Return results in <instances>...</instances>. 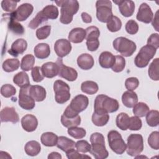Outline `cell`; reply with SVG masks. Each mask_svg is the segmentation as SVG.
<instances>
[{"label":"cell","mask_w":159,"mask_h":159,"mask_svg":"<svg viewBox=\"0 0 159 159\" xmlns=\"http://www.w3.org/2000/svg\"><path fill=\"white\" fill-rule=\"evenodd\" d=\"M116 60L113 66L111 67L112 70L116 73H119L124 70L125 66V60L121 55L115 56Z\"/></svg>","instance_id":"obj_45"},{"label":"cell","mask_w":159,"mask_h":159,"mask_svg":"<svg viewBox=\"0 0 159 159\" xmlns=\"http://www.w3.org/2000/svg\"><path fill=\"white\" fill-rule=\"evenodd\" d=\"M31 75L33 81L36 83L42 81L44 78V76L41 71V67L38 66H35L32 69Z\"/></svg>","instance_id":"obj_54"},{"label":"cell","mask_w":159,"mask_h":159,"mask_svg":"<svg viewBox=\"0 0 159 159\" xmlns=\"http://www.w3.org/2000/svg\"><path fill=\"white\" fill-rule=\"evenodd\" d=\"M114 48L122 56L128 57L135 52L137 46L134 42L124 37L116 38L112 43Z\"/></svg>","instance_id":"obj_4"},{"label":"cell","mask_w":159,"mask_h":159,"mask_svg":"<svg viewBox=\"0 0 159 159\" xmlns=\"http://www.w3.org/2000/svg\"><path fill=\"white\" fill-rule=\"evenodd\" d=\"M150 46L153 47L156 50H157L159 47V35L158 34L155 33L150 35V36L148 38L147 44Z\"/></svg>","instance_id":"obj_57"},{"label":"cell","mask_w":159,"mask_h":159,"mask_svg":"<svg viewBox=\"0 0 159 159\" xmlns=\"http://www.w3.org/2000/svg\"><path fill=\"white\" fill-rule=\"evenodd\" d=\"M130 117L124 112L119 114L116 119V124L118 128L122 130H126L129 129L130 125Z\"/></svg>","instance_id":"obj_34"},{"label":"cell","mask_w":159,"mask_h":159,"mask_svg":"<svg viewBox=\"0 0 159 159\" xmlns=\"http://www.w3.org/2000/svg\"><path fill=\"white\" fill-rule=\"evenodd\" d=\"M107 140L110 148L118 155L122 154L127 148V145L121 135L117 130H111L107 134Z\"/></svg>","instance_id":"obj_7"},{"label":"cell","mask_w":159,"mask_h":159,"mask_svg":"<svg viewBox=\"0 0 159 159\" xmlns=\"http://www.w3.org/2000/svg\"><path fill=\"white\" fill-rule=\"evenodd\" d=\"M119 108L117 100L105 94H99L94 100V109L95 112L112 113L117 111Z\"/></svg>","instance_id":"obj_3"},{"label":"cell","mask_w":159,"mask_h":159,"mask_svg":"<svg viewBox=\"0 0 159 159\" xmlns=\"http://www.w3.org/2000/svg\"><path fill=\"white\" fill-rule=\"evenodd\" d=\"M78 66L84 70H88L92 68L94 65L93 57L89 53H83L77 58Z\"/></svg>","instance_id":"obj_23"},{"label":"cell","mask_w":159,"mask_h":159,"mask_svg":"<svg viewBox=\"0 0 159 159\" xmlns=\"http://www.w3.org/2000/svg\"><path fill=\"white\" fill-rule=\"evenodd\" d=\"M34 10L33 6L30 3H23L9 16L17 22L25 20L32 13Z\"/></svg>","instance_id":"obj_11"},{"label":"cell","mask_w":159,"mask_h":159,"mask_svg":"<svg viewBox=\"0 0 159 159\" xmlns=\"http://www.w3.org/2000/svg\"><path fill=\"white\" fill-rule=\"evenodd\" d=\"M159 112L157 110L149 111L146 114V121L150 127H157L158 125Z\"/></svg>","instance_id":"obj_42"},{"label":"cell","mask_w":159,"mask_h":159,"mask_svg":"<svg viewBox=\"0 0 159 159\" xmlns=\"http://www.w3.org/2000/svg\"><path fill=\"white\" fill-rule=\"evenodd\" d=\"M51 31V26L49 25H43L40 28H39L36 30V37L39 40H43L47 39Z\"/></svg>","instance_id":"obj_49"},{"label":"cell","mask_w":159,"mask_h":159,"mask_svg":"<svg viewBox=\"0 0 159 159\" xmlns=\"http://www.w3.org/2000/svg\"><path fill=\"white\" fill-rule=\"evenodd\" d=\"M152 24L157 31H159V30H158V11H157L156 12L155 16L154 18H153V19H152Z\"/></svg>","instance_id":"obj_59"},{"label":"cell","mask_w":159,"mask_h":159,"mask_svg":"<svg viewBox=\"0 0 159 159\" xmlns=\"http://www.w3.org/2000/svg\"><path fill=\"white\" fill-rule=\"evenodd\" d=\"M21 125L24 130L32 132L36 130L38 125V120L35 116L26 114L21 119Z\"/></svg>","instance_id":"obj_19"},{"label":"cell","mask_w":159,"mask_h":159,"mask_svg":"<svg viewBox=\"0 0 159 159\" xmlns=\"http://www.w3.org/2000/svg\"><path fill=\"white\" fill-rule=\"evenodd\" d=\"M68 40L74 43L82 42L86 39V30L81 27L73 29L68 34Z\"/></svg>","instance_id":"obj_24"},{"label":"cell","mask_w":159,"mask_h":159,"mask_svg":"<svg viewBox=\"0 0 159 159\" xmlns=\"http://www.w3.org/2000/svg\"><path fill=\"white\" fill-rule=\"evenodd\" d=\"M75 147L79 152L85 153L89 152L91 149V145L86 140H80L76 142Z\"/></svg>","instance_id":"obj_51"},{"label":"cell","mask_w":159,"mask_h":159,"mask_svg":"<svg viewBox=\"0 0 159 159\" xmlns=\"http://www.w3.org/2000/svg\"><path fill=\"white\" fill-rule=\"evenodd\" d=\"M157 50L152 46H143L134 59V63L139 68L146 67L150 61L154 57Z\"/></svg>","instance_id":"obj_6"},{"label":"cell","mask_w":159,"mask_h":159,"mask_svg":"<svg viewBox=\"0 0 159 159\" xmlns=\"http://www.w3.org/2000/svg\"><path fill=\"white\" fill-rule=\"evenodd\" d=\"M66 153V157L69 159H76V158H91V157L84 155V154H81L77 150H75V148H72L67 151Z\"/></svg>","instance_id":"obj_56"},{"label":"cell","mask_w":159,"mask_h":159,"mask_svg":"<svg viewBox=\"0 0 159 159\" xmlns=\"http://www.w3.org/2000/svg\"><path fill=\"white\" fill-rule=\"evenodd\" d=\"M58 137L51 132H44L40 137L42 143L46 147H53L57 145Z\"/></svg>","instance_id":"obj_30"},{"label":"cell","mask_w":159,"mask_h":159,"mask_svg":"<svg viewBox=\"0 0 159 159\" xmlns=\"http://www.w3.org/2000/svg\"><path fill=\"white\" fill-rule=\"evenodd\" d=\"M96 17L101 22L107 23L113 16L111 1L99 0L96 2Z\"/></svg>","instance_id":"obj_9"},{"label":"cell","mask_w":159,"mask_h":159,"mask_svg":"<svg viewBox=\"0 0 159 159\" xmlns=\"http://www.w3.org/2000/svg\"><path fill=\"white\" fill-rule=\"evenodd\" d=\"M91 149L89 153L96 159H105L108 157L109 153L105 146L103 135L99 132H94L90 137Z\"/></svg>","instance_id":"obj_2"},{"label":"cell","mask_w":159,"mask_h":159,"mask_svg":"<svg viewBox=\"0 0 159 159\" xmlns=\"http://www.w3.org/2000/svg\"><path fill=\"white\" fill-rule=\"evenodd\" d=\"M125 29L128 34L130 35H134L138 32L139 25L134 20L130 19L127 22Z\"/></svg>","instance_id":"obj_52"},{"label":"cell","mask_w":159,"mask_h":159,"mask_svg":"<svg viewBox=\"0 0 159 159\" xmlns=\"http://www.w3.org/2000/svg\"><path fill=\"white\" fill-rule=\"evenodd\" d=\"M0 158H12V157L9 155V153H7V152H5V155H4V156L2 155V156H0Z\"/></svg>","instance_id":"obj_62"},{"label":"cell","mask_w":159,"mask_h":159,"mask_svg":"<svg viewBox=\"0 0 159 159\" xmlns=\"http://www.w3.org/2000/svg\"><path fill=\"white\" fill-rule=\"evenodd\" d=\"M136 18L138 20L145 24L151 22L153 18V13L149 5L145 2L142 3L139 7Z\"/></svg>","instance_id":"obj_16"},{"label":"cell","mask_w":159,"mask_h":159,"mask_svg":"<svg viewBox=\"0 0 159 159\" xmlns=\"http://www.w3.org/2000/svg\"><path fill=\"white\" fill-rule=\"evenodd\" d=\"M92 122L93 123L98 127H102L107 124L109 120V115L108 113L95 112L92 115Z\"/></svg>","instance_id":"obj_29"},{"label":"cell","mask_w":159,"mask_h":159,"mask_svg":"<svg viewBox=\"0 0 159 159\" xmlns=\"http://www.w3.org/2000/svg\"><path fill=\"white\" fill-rule=\"evenodd\" d=\"M56 63L58 65V75L67 81H73L78 78V72L74 68L65 65L63 63L61 58L58 57Z\"/></svg>","instance_id":"obj_12"},{"label":"cell","mask_w":159,"mask_h":159,"mask_svg":"<svg viewBox=\"0 0 159 159\" xmlns=\"http://www.w3.org/2000/svg\"><path fill=\"white\" fill-rule=\"evenodd\" d=\"M35 64V57L31 54H27L21 60L20 68L25 71L32 70Z\"/></svg>","instance_id":"obj_37"},{"label":"cell","mask_w":159,"mask_h":159,"mask_svg":"<svg viewBox=\"0 0 159 159\" xmlns=\"http://www.w3.org/2000/svg\"><path fill=\"white\" fill-rule=\"evenodd\" d=\"M34 55L39 59H45L49 57L50 54V46L45 43H40L34 48Z\"/></svg>","instance_id":"obj_27"},{"label":"cell","mask_w":159,"mask_h":159,"mask_svg":"<svg viewBox=\"0 0 159 159\" xmlns=\"http://www.w3.org/2000/svg\"><path fill=\"white\" fill-rule=\"evenodd\" d=\"M29 95L37 102L43 101L47 95L45 89L39 85H32L30 86L29 88Z\"/></svg>","instance_id":"obj_22"},{"label":"cell","mask_w":159,"mask_h":159,"mask_svg":"<svg viewBox=\"0 0 159 159\" xmlns=\"http://www.w3.org/2000/svg\"><path fill=\"white\" fill-rule=\"evenodd\" d=\"M55 3L60 7V21L63 24H68L71 22L73 15L77 13L79 9V2L76 0L55 1Z\"/></svg>","instance_id":"obj_1"},{"label":"cell","mask_w":159,"mask_h":159,"mask_svg":"<svg viewBox=\"0 0 159 159\" xmlns=\"http://www.w3.org/2000/svg\"><path fill=\"white\" fill-rule=\"evenodd\" d=\"M13 82L20 88H28L30 86L28 75L24 71H20L13 77Z\"/></svg>","instance_id":"obj_28"},{"label":"cell","mask_w":159,"mask_h":159,"mask_svg":"<svg viewBox=\"0 0 159 159\" xmlns=\"http://www.w3.org/2000/svg\"><path fill=\"white\" fill-rule=\"evenodd\" d=\"M126 151L132 157L140 155L143 150V139L142 135L132 134L127 137Z\"/></svg>","instance_id":"obj_5"},{"label":"cell","mask_w":159,"mask_h":159,"mask_svg":"<svg viewBox=\"0 0 159 159\" xmlns=\"http://www.w3.org/2000/svg\"><path fill=\"white\" fill-rule=\"evenodd\" d=\"M148 143L150 147L154 150L159 149V132L158 131L152 132L148 138Z\"/></svg>","instance_id":"obj_47"},{"label":"cell","mask_w":159,"mask_h":159,"mask_svg":"<svg viewBox=\"0 0 159 159\" xmlns=\"http://www.w3.org/2000/svg\"><path fill=\"white\" fill-rule=\"evenodd\" d=\"M158 69H159V58H156L150 63L148 68V76L152 80L158 81L159 80Z\"/></svg>","instance_id":"obj_38"},{"label":"cell","mask_w":159,"mask_h":159,"mask_svg":"<svg viewBox=\"0 0 159 159\" xmlns=\"http://www.w3.org/2000/svg\"><path fill=\"white\" fill-rule=\"evenodd\" d=\"M88 50L91 52H94L98 50L100 43L98 39H89L87 40L86 42Z\"/></svg>","instance_id":"obj_58"},{"label":"cell","mask_w":159,"mask_h":159,"mask_svg":"<svg viewBox=\"0 0 159 159\" xmlns=\"http://www.w3.org/2000/svg\"><path fill=\"white\" fill-rule=\"evenodd\" d=\"M47 20L48 19L44 16V15L40 11L37 14L36 16L34 18H33L31 20V21H30V22L29 23L28 27L32 29H35L37 28L39 25L42 24L43 22L47 21Z\"/></svg>","instance_id":"obj_44"},{"label":"cell","mask_w":159,"mask_h":159,"mask_svg":"<svg viewBox=\"0 0 159 159\" xmlns=\"http://www.w3.org/2000/svg\"><path fill=\"white\" fill-rule=\"evenodd\" d=\"M24 150L27 155L34 157L40 153L41 150V146L37 141L30 140L27 142L25 145Z\"/></svg>","instance_id":"obj_33"},{"label":"cell","mask_w":159,"mask_h":159,"mask_svg":"<svg viewBox=\"0 0 159 159\" xmlns=\"http://www.w3.org/2000/svg\"><path fill=\"white\" fill-rule=\"evenodd\" d=\"M55 99L57 103L62 104L67 102L71 96L70 86L62 80H56L53 84Z\"/></svg>","instance_id":"obj_8"},{"label":"cell","mask_w":159,"mask_h":159,"mask_svg":"<svg viewBox=\"0 0 159 159\" xmlns=\"http://www.w3.org/2000/svg\"><path fill=\"white\" fill-rule=\"evenodd\" d=\"M81 18L84 22L85 23H91L92 22V17L90 15H89L86 12H82L81 13Z\"/></svg>","instance_id":"obj_60"},{"label":"cell","mask_w":159,"mask_h":159,"mask_svg":"<svg viewBox=\"0 0 159 159\" xmlns=\"http://www.w3.org/2000/svg\"><path fill=\"white\" fill-rule=\"evenodd\" d=\"M114 3L119 6L120 14L126 17H130L135 11V3L131 0H118L113 1Z\"/></svg>","instance_id":"obj_17"},{"label":"cell","mask_w":159,"mask_h":159,"mask_svg":"<svg viewBox=\"0 0 159 159\" xmlns=\"http://www.w3.org/2000/svg\"><path fill=\"white\" fill-rule=\"evenodd\" d=\"M99 87L98 84L93 81H85L81 84V91L88 94H94L98 91Z\"/></svg>","instance_id":"obj_36"},{"label":"cell","mask_w":159,"mask_h":159,"mask_svg":"<svg viewBox=\"0 0 159 159\" xmlns=\"http://www.w3.org/2000/svg\"><path fill=\"white\" fill-rule=\"evenodd\" d=\"M142 122L140 117L137 116H132L130 118V125L129 129L130 130H139L141 129Z\"/></svg>","instance_id":"obj_53"},{"label":"cell","mask_w":159,"mask_h":159,"mask_svg":"<svg viewBox=\"0 0 159 159\" xmlns=\"http://www.w3.org/2000/svg\"><path fill=\"white\" fill-rule=\"evenodd\" d=\"M75 143L76 142L75 141L66 137L60 136L58 139L57 146L62 151L66 152L69 150L74 148L75 147Z\"/></svg>","instance_id":"obj_31"},{"label":"cell","mask_w":159,"mask_h":159,"mask_svg":"<svg viewBox=\"0 0 159 159\" xmlns=\"http://www.w3.org/2000/svg\"><path fill=\"white\" fill-rule=\"evenodd\" d=\"M16 93V89L14 86L9 84H6L1 86V95L6 98H11L14 96Z\"/></svg>","instance_id":"obj_46"},{"label":"cell","mask_w":159,"mask_h":159,"mask_svg":"<svg viewBox=\"0 0 159 159\" xmlns=\"http://www.w3.org/2000/svg\"><path fill=\"white\" fill-rule=\"evenodd\" d=\"M20 66V61L17 58H8L4 61L2 67L6 72H12L17 70Z\"/></svg>","instance_id":"obj_35"},{"label":"cell","mask_w":159,"mask_h":159,"mask_svg":"<svg viewBox=\"0 0 159 159\" xmlns=\"http://www.w3.org/2000/svg\"><path fill=\"white\" fill-rule=\"evenodd\" d=\"M17 2L15 1L3 0L1 2V7L4 11L12 13L16 11Z\"/></svg>","instance_id":"obj_50"},{"label":"cell","mask_w":159,"mask_h":159,"mask_svg":"<svg viewBox=\"0 0 159 159\" xmlns=\"http://www.w3.org/2000/svg\"><path fill=\"white\" fill-rule=\"evenodd\" d=\"M61 155L59 153L56 152H53L48 155V159H61Z\"/></svg>","instance_id":"obj_61"},{"label":"cell","mask_w":159,"mask_h":159,"mask_svg":"<svg viewBox=\"0 0 159 159\" xmlns=\"http://www.w3.org/2000/svg\"><path fill=\"white\" fill-rule=\"evenodd\" d=\"M8 16V29L10 31L17 35H22L24 34V27L19 23L17 20L11 17L9 14H6Z\"/></svg>","instance_id":"obj_32"},{"label":"cell","mask_w":159,"mask_h":159,"mask_svg":"<svg viewBox=\"0 0 159 159\" xmlns=\"http://www.w3.org/2000/svg\"><path fill=\"white\" fill-rule=\"evenodd\" d=\"M27 48V41L24 39H18L12 43L11 49L8 50V53L13 57H17L19 55L22 54L26 50Z\"/></svg>","instance_id":"obj_20"},{"label":"cell","mask_w":159,"mask_h":159,"mask_svg":"<svg viewBox=\"0 0 159 159\" xmlns=\"http://www.w3.org/2000/svg\"><path fill=\"white\" fill-rule=\"evenodd\" d=\"M68 134L71 137L76 139H81L84 138L86 135V131L82 127H71L68 129Z\"/></svg>","instance_id":"obj_43"},{"label":"cell","mask_w":159,"mask_h":159,"mask_svg":"<svg viewBox=\"0 0 159 159\" xmlns=\"http://www.w3.org/2000/svg\"><path fill=\"white\" fill-rule=\"evenodd\" d=\"M29 87L20 88L19 94V105L25 110H32L35 106V100L29 94Z\"/></svg>","instance_id":"obj_13"},{"label":"cell","mask_w":159,"mask_h":159,"mask_svg":"<svg viewBox=\"0 0 159 159\" xmlns=\"http://www.w3.org/2000/svg\"><path fill=\"white\" fill-rule=\"evenodd\" d=\"M122 101L125 107L132 108L138 102L137 94L133 91H125L122 96Z\"/></svg>","instance_id":"obj_26"},{"label":"cell","mask_w":159,"mask_h":159,"mask_svg":"<svg viewBox=\"0 0 159 159\" xmlns=\"http://www.w3.org/2000/svg\"><path fill=\"white\" fill-rule=\"evenodd\" d=\"M0 119L2 122H11L16 124L19 120V117L13 107H6L0 112Z\"/></svg>","instance_id":"obj_18"},{"label":"cell","mask_w":159,"mask_h":159,"mask_svg":"<svg viewBox=\"0 0 159 159\" xmlns=\"http://www.w3.org/2000/svg\"><path fill=\"white\" fill-rule=\"evenodd\" d=\"M89 104L88 98L83 94H78L73 98L68 106L75 112L79 114L84 111Z\"/></svg>","instance_id":"obj_14"},{"label":"cell","mask_w":159,"mask_h":159,"mask_svg":"<svg viewBox=\"0 0 159 159\" xmlns=\"http://www.w3.org/2000/svg\"><path fill=\"white\" fill-rule=\"evenodd\" d=\"M115 60V56L108 51L102 52L99 57V63L104 68H111L114 64Z\"/></svg>","instance_id":"obj_25"},{"label":"cell","mask_w":159,"mask_h":159,"mask_svg":"<svg viewBox=\"0 0 159 159\" xmlns=\"http://www.w3.org/2000/svg\"><path fill=\"white\" fill-rule=\"evenodd\" d=\"M72 47L70 42L65 39H61L57 40L54 44V50L60 58H63L68 55Z\"/></svg>","instance_id":"obj_15"},{"label":"cell","mask_w":159,"mask_h":159,"mask_svg":"<svg viewBox=\"0 0 159 159\" xmlns=\"http://www.w3.org/2000/svg\"><path fill=\"white\" fill-rule=\"evenodd\" d=\"M41 11L47 19H56L59 14L58 8L52 4L46 6Z\"/></svg>","instance_id":"obj_39"},{"label":"cell","mask_w":159,"mask_h":159,"mask_svg":"<svg viewBox=\"0 0 159 159\" xmlns=\"http://www.w3.org/2000/svg\"><path fill=\"white\" fill-rule=\"evenodd\" d=\"M81 121L80 115L70 109L68 106L61 116V122L65 127L69 128L78 126L81 124Z\"/></svg>","instance_id":"obj_10"},{"label":"cell","mask_w":159,"mask_h":159,"mask_svg":"<svg viewBox=\"0 0 159 159\" xmlns=\"http://www.w3.org/2000/svg\"><path fill=\"white\" fill-rule=\"evenodd\" d=\"M139 85V81L136 77H130L126 79L125 86L129 91L135 90Z\"/></svg>","instance_id":"obj_55"},{"label":"cell","mask_w":159,"mask_h":159,"mask_svg":"<svg viewBox=\"0 0 159 159\" xmlns=\"http://www.w3.org/2000/svg\"><path fill=\"white\" fill-rule=\"evenodd\" d=\"M58 65L55 62L49 61L45 63L41 66V71L44 77L52 78L58 74Z\"/></svg>","instance_id":"obj_21"},{"label":"cell","mask_w":159,"mask_h":159,"mask_svg":"<svg viewBox=\"0 0 159 159\" xmlns=\"http://www.w3.org/2000/svg\"><path fill=\"white\" fill-rule=\"evenodd\" d=\"M149 111L150 109L147 104L142 102H137L133 107L134 114L139 117H143L145 116Z\"/></svg>","instance_id":"obj_40"},{"label":"cell","mask_w":159,"mask_h":159,"mask_svg":"<svg viewBox=\"0 0 159 159\" xmlns=\"http://www.w3.org/2000/svg\"><path fill=\"white\" fill-rule=\"evenodd\" d=\"M86 40L98 39L100 35V31L96 26H89L86 29Z\"/></svg>","instance_id":"obj_48"},{"label":"cell","mask_w":159,"mask_h":159,"mask_svg":"<svg viewBox=\"0 0 159 159\" xmlns=\"http://www.w3.org/2000/svg\"><path fill=\"white\" fill-rule=\"evenodd\" d=\"M122 22L120 19L115 16H112L107 22V28L112 32H116L120 30Z\"/></svg>","instance_id":"obj_41"}]
</instances>
